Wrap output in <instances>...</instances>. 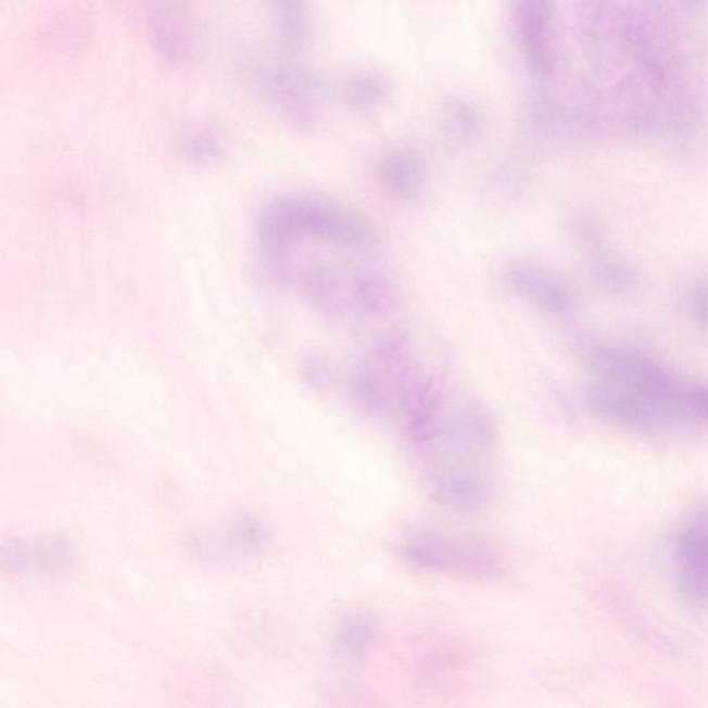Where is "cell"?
I'll return each mask as SVG.
<instances>
[{
	"mask_svg": "<svg viewBox=\"0 0 708 708\" xmlns=\"http://www.w3.org/2000/svg\"><path fill=\"white\" fill-rule=\"evenodd\" d=\"M379 635L378 619L370 610L354 609L339 619L333 631V649L342 660L361 661L372 650Z\"/></svg>",
	"mask_w": 708,
	"mask_h": 708,
	"instance_id": "obj_9",
	"label": "cell"
},
{
	"mask_svg": "<svg viewBox=\"0 0 708 708\" xmlns=\"http://www.w3.org/2000/svg\"><path fill=\"white\" fill-rule=\"evenodd\" d=\"M353 92L354 99L358 103L370 105L374 101L383 98L385 86H383L381 79L366 77L357 80V84L353 86Z\"/></svg>",
	"mask_w": 708,
	"mask_h": 708,
	"instance_id": "obj_20",
	"label": "cell"
},
{
	"mask_svg": "<svg viewBox=\"0 0 708 708\" xmlns=\"http://www.w3.org/2000/svg\"><path fill=\"white\" fill-rule=\"evenodd\" d=\"M349 399L364 416L379 417L385 414L389 393L385 381L376 366L354 367L346 379Z\"/></svg>",
	"mask_w": 708,
	"mask_h": 708,
	"instance_id": "obj_10",
	"label": "cell"
},
{
	"mask_svg": "<svg viewBox=\"0 0 708 708\" xmlns=\"http://www.w3.org/2000/svg\"><path fill=\"white\" fill-rule=\"evenodd\" d=\"M500 425L485 404L468 401L447 418L443 444L454 447L465 458L482 459L492 454L500 443Z\"/></svg>",
	"mask_w": 708,
	"mask_h": 708,
	"instance_id": "obj_5",
	"label": "cell"
},
{
	"mask_svg": "<svg viewBox=\"0 0 708 708\" xmlns=\"http://www.w3.org/2000/svg\"><path fill=\"white\" fill-rule=\"evenodd\" d=\"M586 408L594 416L624 427H646L661 417L649 404L625 389L605 381H596L585 389Z\"/></svg>",
	"mask_w": 708,
	"mask_h": 708,
	"instance_id": "obj_6",
	"label": "cell"
},
{
	"mask_svg": "<svg viewBox=\"0 0 708 708\" xmlns=\"http://www.w3.org/2000/svg\"><path fill=\"white\" fill-rule=\"evenodd\" d=\"M581 362L598 381L614 383L635 394L655 408L661 418H678L690 414L686 389L677 385L665 368L629 349L593 345L581 352Z\"/></svg>",
	"mask_w": 708,
	"mask_h": 708,
	"instance_id": "obj_2",
	"label": "cell"
},
{
	"mask_svg": "<svg viewBox=\"0 0 708 708\" xmlns=\"http://www.w3.org/2000/svg\"><path fill=\"white\" fill-rule=\"evenodd\" d=\"M429 485L440 507L462 515L484 513L497 494V480L482 459L464 457L440 465Z\"/></svg>",
	"mask_w": 708,
	"mask_h": 708,
	"instance_id": "obj_4",
	"label": "cell"
},
{
	"mask_svg": "<svg viewBox=\"0 0 708 708\" xmlns=\"http://www.w3.org/2000/svg\"><path fill=\"white\" fill-rule=\"evenodd\" d=\"M73 560V549L62 539L13 540L2 548L4 569L18 571H48L67 568Z\"/></svg>",
	"mask_w": 708,
	"mask_h": 708,
	"instance_id": "obj_8",
	"label": "cell"
},
{
	"mask_svg": "<svg viewBox=\"0 0 708 708\" xmlns=\"http://www.w3.org/2000/svg\"><path fill=\"white\" fill-rule=\"evenodd\" d=\"M396 391L409 446L421 453L433 452L443 444L447 429L444 394L438 379L413 367L397 379Z\"/></svg>",
	"mask_w": 708,
	"mask_h": 708,
	"instance_id": "obj_3",
	"label": "cell"
},
{
	"mask_svg": "<svg viewBox=\"0 0 708 708\" xmlns=\"http://www.w3.org/2000/svg\"><path fill=\"white\" fill-rule=\"evenodd\" d=\"M693 311L697 321L708 330V287H700L693 298Z\"/></svg>",
	"mask_w": 708,
	"mask_h": 708,
	"instance_id": "obj_21",
	"label": "cell"
},
{
	"mask_svg": "<svg viewBox=\"0 0 708 708\" xmlns=\"http://www.w3.org/2000/svg\"><path fill=\"white\" fill-rule=\"evenodd\" d=\"M300 374L303 383L313 392H327L332 387V364L323 353H307L301 361Z\"/></svg>",
	"mask_w": 708,
	"mask_h": 708,
	"instance_id": "obj_17",
	"label": "cell"
},
{
	"mask_svg": "<svg viewBox=\"0 0 708 708\" xmlns=\"http://www.w3.org/2000/svg\"><path fill=\"white\" fill-rule=\"evenodd\" d=\"M414 345L412 338L399 328L378 333L371 343L374 366L391 374L394 382L412 370Z\"/></svg>",
	"mask_w": 708,
	"mask_h": 708,
	"instance_id": "obj_12",
	"label": "cell"
},
{
	"mask_svg": "<svg viewBox=\"0 0 708 708\" xmlns=\"http://www.w3.org/2000/svg\"><path fill=\"white\" fill-rule=\"evenodd\" d=\"M383 184L393 194L409 199L421 186V168L416 156L403 151H393L381 165Z\"/></svg>",
	"mask_w": 708,
	"mask_h": 708,
	"instance_id": "obj_14",
	"label": "cell"
},
{
	"mask_svg": "<svg viewBox=\"0 0 708 708\" xmlns=\"http://www.w3.org/2000/svg\"><path fill=\"white\" fill-rule=\"evenodd\" d=\"M413 568L465 580L490 581L504 573L503 556L484 539L447 531L417 530L396 545Z\"/></svg>",
	"mask_w": 708,
	"mask_h": 708,
	"instance_id": "obj_1",
	"label": "cell"
},
{
	"mask_svg": "<svg viewBox=\"0 0 708 708\" xmlns=\"http://www.w3.org/2000/svg\"><path fill=\"white\" fill-rule=\"evenodd\" d=\"M229 531L237 543L246 549L262 548L267 541V531L251 516L239 515L231 520Z\"/></svg>",
	"mask_w": 708,
	"mask_h": 708,
	"instance_id": "obj_18",
	"label": "cell"
},
{
	"mask_svg": "<svg viewBox=\"0 0 708 708\" xmlns=\"http://www.w3.org/2000/svg\"><path fill=\"white\" fill-rule=\"evenodd\" d=\"M277 16L281 25V31L290 42L302 43L306 39L308 31L307 20L300 4H278Z\"/></svg>",
	"mask_w": 708,
	"mask_h": 708,
	"instance_id": "obj_19",
	"label": "cell"
},
{
	"mask_svg": "<svg viewBox=\"0 0 708 708\" xmlns=\"http://www.w3.org/2000/svg\"><path fill=\"white\" fill-rule=\"evenodd\" d=\"M179 153L195 164L211 165L222 159L219 140L206 130H189L180 136Z\"/></svg>",
	"mask_w": 708,
	"mask_h": 708,
	"instance_id": "obj_16",
	"label": "cell"
},
{
	"mask_svg": "<svg viewBox=\"0 0 708 708\" xmlns=\"http://www.w3.org/2000/svg\"><path fill=\"white\" fill-rule=\"evenodd\" d=\"M353 300L366 315L381 316L394 306L392 287L381 277L358 276L353 282Z\"/></svg>",
	"mask_w": 708,
	"mask_h": 708,
	"instance_id": "obj_15",
	"label": "cell"
},
{
	"mask_svg": "<svg viewBox=\"0 0 708 708\" xmlns=\"http://www.w3.org/2000/svg\"><path fill=\"white\" fill-rule=\"evenodd\" d=\"M519 31L530 62L540 71H549L551 55L545 4L535 2L522 4L519 10Z\"/></svg>",
	"mask_w": 708,
	"mask_h": 708,
	"instance_id": "obj_13",
	"label": "cell"
},
{
	"mask_svg": "<svg viewBox=\"0 0 708 708\" xmlns=\"http://www.w3.org/2000/svg\"><path fill=\"white\" fill-rule=\"evenodd\" d=\"M507 281L519 296L554 315H568L574 311V293L547 273L529 266H514L507 273Z\"/></svg>",
	"mask_w": 708,
	"mask_h": 708,
	"instance_id": "obj_7",
	"label": "cell"
},
{
	"mask_svg": "<svg viewBox=\"0 0 708 708\" xmlns=\"http://www.w3.org/2000/svg\"><path fill=\"white\" fill-rule=\"evenodd\" d=\"M147 22L159 53L169 63H186L191 55V43L176 14L169 12L168 8L155 7L147 14Z\"/></svg>",
	"mask_w": 708,
	"mask_h": 708,
	"instance_id": "obj_11",
	"label": "cell"
}]
</instances>
